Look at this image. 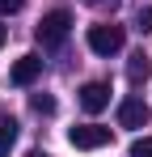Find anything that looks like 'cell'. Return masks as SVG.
Masks as SVG:
<instances>
[{
    "mask_svg": "<svg viewBox=\"0 0 152 157\" xmlns=\"http://www.w3.org/2000/svg\"><path fill=\"white\" fill-rule=\"evenodd\" d=\"M68 30H72V13H68V9H51L47 17L34 26V38H38L42 47H59V43L68 38Z\"/></svg>",
    "mask_w": 152,
    "mask_h": 157,
    "instance_id": "cell-1",
    "label": "cell"
},
{
    "mask_svg": "<svg viewBox=\"0 0 152 157\" xmlns=\"http://www.w3.org/2000/svg\"><path fill=\"white\" fill-rule=\"evenodd\" d=\"M123 43H127V34L123 26H89V51L93 55H118L123 51Z\"/></svg>",
    "mask_w": 152,
    "mask_h": 157,
    "instance_id": "cell-2",
    "label": "cell"
},
{
    "mask_svg": "<svg viewBox=\"0 0 152 157\" xmlns=\"http://www.w3.org/2000/svg\"><path fill=\"white\" fill-rule=\"evenodd\" d=\"M68 140H72V149H101V144H110V128H101V123H80V128L68 132Z\"/></svg>",
    "mask_w": 152,
    "mask_h": 157,
    "instance_id": "cell-3",
    "label": "cell"
},
{
    "mask_svg": "<svg viewBox=\"0 0 152 157\" xmlns=\"http://www.w3.org/2000/svg\"><path fill=\"white\" fill-rule=\"evenodd\" d=\"M148 119H152V110L144 98H123L118 102V128H144Z\"/></svg>",
    "mask_w": 152,
    "mask_h": 157,
    "instance_id": "cell-4",
    "label": "cell"
},
{
    "mask_svg": "<svg viewBox=\"0 0 152 157\" xmlns=\"http://www.w3.org/2000/svg\"><path fill=\"white\" fill-rule=\"evenodd\" d=\"M80 106L89 110V115H97L110 106V85L106 81H89V85H80Z\"/></svg>",
    "mask_w": 152,
    "mask_h": 157,
    "instance_id": "cell-5",
    "label": "cell"
},
{
    "mask_svg": "<svg viewBox=\"0 0 152 157\" xmlns=\"http://www.w3.org/2000/svg\"><path fill=\"white\" fill-rule=\"evenodd\" d=\"M38 77H42V59H38V55H21V59L13 64V72H9L13 85H34Z\"/></svg>",
    "mask_w": 152,
    "mask_h": 157,
    "instance_id": "cell-6",
    "label": "cell"
},
{
    "mask_svg": "<svg viewBox=\"0 0 152 157\" xmlns=\"http://www.w3.org/2000/svg\"><path fill=\"white\" fill-rule=\"evenodd\" d=\"M148 77H152L148 55H144V51H135V55H131V64H127V81H131V85H144Z\"/></svg>",
    "mask_w": 152,
    "mask_h": 157,
    "instance_id": "cell-7",
    "label": "cell"
},
{
    "mask_svg": "<svg viewBox=\"0 0 152 157\" xmlns=\"http://www.w3.org/2000/svg\"><path fill=\"white\" fill-rule=\"evenodd\" d=\"M13 144H17V123L13 119H0V157H9Z\"/></svg>",
    "mask_w": 152,
    "mask_h": 157,
    "instance_id": "cell-8",
    "label": "cell"
},
{
    "mask_svg": "<svg viewBox=\"0 0 152 157\" xmlns=\"http://www.w3.org/2000/svg\"><path fill=\"white\" fill-rule=\"evenodd\" d=\"M30 106H34L38 115H51V110H55V98H51V94H34V98H30Z\"/></svg>",
    "mask_w": 152,
    "mask_h": 157,
    "instance_id": "cell-9",
    "label": "cell"
},
{
    "mask_svg": "<svg viewBox=\"0 0 152 157\" xmlns=\"http://www.w3.org/2000/svg\"><path fill=\"white\" fill-rule=\"evenodd\" d=\"M135 30H139V34H148V30H152V4H144V9L135 13Z\"/></svg>",
    "mask_w": 152,
    "mask_h": 157,
    "instance_id": "cell-10",
    "label": "cell"
},
{
    "mask_svg": "<svg viewBox=\"0 0 152 157\" xmlns=\"http://www.w3.org/2000/svg\"><path fill=\"white\" fill-rule=\"evenodd\" d=\"M131 157H152V136L135 140V144H131Z\"/></svg>",
    "mask_w": 152,
    "mask_h": 157,
    "instance_id": "cell-11",
    "label": "cell"
},
{
    "mask_svg": "<svg viewBox=\"0 0 152 157\" xmlns=\"http://www.w3.org/2000/svg\"><path fill=\"white\" fill-rule=\"evenodd\" d=\"M25 0H0V17H9V13H17Z\"/></svg>",
    "mask_w": 152,
    "mask_h": 157,
    "instance_id": "cell-12",
    "label": "cell"
},
{
    "mask_svg": "<svg viewBox=\"0 0 152 157\" xmlns=\"http://www.w3.org/2000/svg\"><path fill=\"white\" fill-rule=\"evenodd\" d=\"M4 43H9V30H4V26H0V47H4Z\"/></svg>",
    "mask_w": 152,
    "mask_h": 157,
    "instance_id": "cell-13",
    "label": "cell"
},
{
    "mask_svg": "<svg viewBox=\"0 0 152 157\" xmlns=\"http://www.w3.org/2000/svg\"><path fill=\"white\" fill-rule=\"evenodd\" d=\"M34 157H47V153H34Z\"/></svg>",
    "mask_w": 152,
    "mask_h": 157,
    "instance_id": "cell-14",
    "label": "cell"
}]
</instances>
